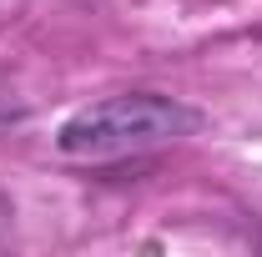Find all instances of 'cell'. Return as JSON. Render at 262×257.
<instances>
[{
	"label": "cell",
	"mask_w": 262,
	"mask_h": 257,
	"mask_svg": "<svg viewBox=\"0 0 262 257\" xmlns=\"http://www.w3.org/2000/svg\"><path fill=\"white\" fill-rule=\"evenodd\" d=\"M196 116L187 101L162 96V91H121L81 106L76 116H66L56 131V152L71 161H121L171 146L196 131Z\"/></svg>",
	"instance_id": "6da1fadb"
}]
</instances>
